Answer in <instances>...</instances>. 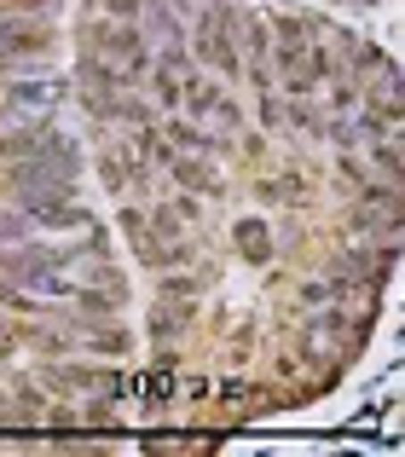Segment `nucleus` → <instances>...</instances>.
Segmentation results:
<instances>
[{"instance_id":"obj_1","label":"nucleus","mask_w":405,"mask_h":457,"mask_svg":"<svg viewBox=\"0 0 405 457\" xmlns=\"http://www.w3.org/2000/svg\"><path fill=\"white\" fill-rule=\"evenodd\" d=\"M12 191H18L23 214H35V209L64 203L70 191H76V174L58 168V162H46V156H29V162H12Z\"/></svg>"},{"instance_id":"obj_2","label":"nucleus","mask_w":405,"mask_h":457,"mask_svg":"<svg viewBox=\"0 0 405 457\" xmlns=\"http://www.w3.org/2000/svg\"><path fill=\"white\" fill-rule=\"evenodd\" d=\"M197 58L220 76H237L244 70V46H237V12L232 6H209L197 23Z\"/></svg>"},{"instance_id":"obj_3","label":"nucleus","mask_w":405,"mask_h":457,"mask_svg":"<svg viewBox=\"0 0 405 457\" xmlns=\"http://www.w3.org/2000/svg\"><path fill=\"white\" fill-rule=\"evenodd\" d=\"M87 41H93V53H99L104 64H111L116 76H122V81H134L139 70L151 64V46H145V35H139L128 18H116V23H99V29H93Z\"/></svg>"},{"instance_id":"obj_4","label":"nucleus","mask_w":405,"mask_h":457,"mask_svg":"<svg viewBox=\"0 0 405 457\" xmlns=\"http://www.w3.org/2000/svg\"><path fill=\"white\" fill-rule=\"evenodd\" d=\"M122 232H128V244H134V255L145 261V267H157V272L174 267V261H186V244L151 232V214L145 209H122Z\"/></svg>"},{"instance_id":"obj_5","label":"nucleus","mask_w":405,"mask_h":457,"mask_svg":"<svg viewBox=\"0 0 405 457\" xmlns=\"http://www.w3.org/2000/svg\"><path fill=\"white\" fill-rule=\"evenodd\" d=\"M46 23H35V18H0V58H35V53H46Z\"/></svg>"},{"instance_id":"obj_6","label":"nucleus","mask_w":405,"mask_h":457,"mask_svg":"<svg viewBox=\"0 0 405 457\" xmlns=\"http://www.w3.org/2000/svg\"><path fill=\"white\" fill-rule=\"evenodd\" d=\"M180 99H192V116H214V122H226V134L237 128V104L226 99L214 81H197V76H186L180 81Z\"/></svg>"},{"instance_id":"obj_7","label":"nucleus","mask_w":405,"mask_h":457,"mask_svg":"<svg viewBox=\"0 0 405 457\" xmlns=\"http://www.w3.org/2000/svg\"><path fill=\"white\" fill-rule=\"evenodd\" d=\"M186 319H192V295H162L157 307H151V330L169 342V336L186 330Z\"/></svg>"},{"instance_id":"obj_8","label":"nucleus","mask_w":405,"mask_h":457,"mask_svg":"<svg viewBox=\"0 0 405 457\" xmlns=\"http://www.w3.org/2000/svg\"><path fill=\"white\" fill-rule=\"evenodd\" d=\"M174 162V179H180V186H192V191H214V168H209V156H169Z\"/></svg>"},{"instance_id":"obj_9","label":"nucleus","mask_w":405,"mask_h":457,"mask_svg":"<svg viewBox=\"0 0 405 457\" xmlns=\"http://www.w3.org/2000/svg\"><path fill=\"white\" fill-rule=\"evenodd\" d=\"M6 104H23V111H46L53 104V81H12Z\"/></svg>"},{"instance_id":"obj_10","label":"nucleus","mask_w":405,"mask_h":457,"mask_svg":"<svg viewBox=\"0 0 405 457\" xmlns=\"http://www.w3.org/2000/svg\"><path fill=\"white\" fill-rule=\"evenodd\" d=\"M162 139H169V145H186V151H202V156H214V151H220V139L197 134L192 122H169V128H162Z\"/></svg>"},{"instance_id":"obj_11","label":"nucleus","mask_w":405,"mask_h":457,"mask_svg":"<svg viewBox=\"0 0 405 457\" xmlns=\"http://www.w3.org/2000/svg\"><path fill=\"white\" fill-rule=\"evenodd\" d=\"M267 237H272V232H267V220H237V244H244V255H249V261H267V255H272Z\"/></svg>"},{"instance_id":"obj_12","label":"nucleus","mask_w":405,"mask_h":457,"mask_svg":"<svg viewBox=\"0 0 405 457\" xmlns=\"http://www.w3.org/2000/svg\"><path fill=\"white\" fill-rule=\"evenodd\" d=\"M87 347H93V353H104V359H122L128 347H134V336L116 330V324H104V330H93V336H87Z\"/></svg>"},{"instance_id":"obj_13","label":"nucleus","mask_w":405,"mask_h":457,"mask_svg":"<svg viewBox=\"0 0 405 457\" xmlns=\"http://www.w3.org/2000/svg\"><path fill=\"white\" fill-rule=\"evenodd\" d=\"M371 156H376V168H383L388 179H400V139H394V134H388V139H383V145H376Z\"/></svg>"},{"instance_id":"obj_14","label":"nucleus","mask_w":405,"mask_h":457,"mask_svg":"<svg viewBox=\"0 0 405 457\" xmlns=\"http://www.w3.org/2000/svg\"><path fill=\"white\" fill-rule=\"evenodd\" d=\"M116 302H122V290H104V284H99V290H81V307H87V312H111Z\"/></svg>"},{"instance_id":"obj_15","label":"nucleus","mask_w":405,"mask_h":457,"mask_svg":"<svg viewBox=\"0 0 405 457\" xmlns=\"http://www.w3.org/2000/svg\"><path fill=\"white\" fill-rule=\"evenodd\" d=\"M23 232H29V220H23V214H0V249H6V244H23Z\"/></svg>"},{"instance_id":"obj_16","label":"nucleus","mask_w":405,"mask_h":457,"mask_svg":"<svg viewBox=\"0 0 405 457\" xmlns=\"http://www.w3.org/2000/svg\"><path fill=\"white\" fill-rule=\"evenodd\" d=\"M267 197H302V179H295V174H278L267 186Z\"/></svg>"},{"instance_id":"obj_17","label":"nucleus","mask_w":405,"mask_h":457,"mask_svg":"<svg viewBox=\"0 0 405 457\" xmlns=\"http://www.w3.org/2000/svg\"><path fill=\"white\" fill-rule=\"evenodd\" d=\"M104 6H111V12H116V18H128V23H134V12H139V0H104Z\"/></svg>"}]
</instances>
